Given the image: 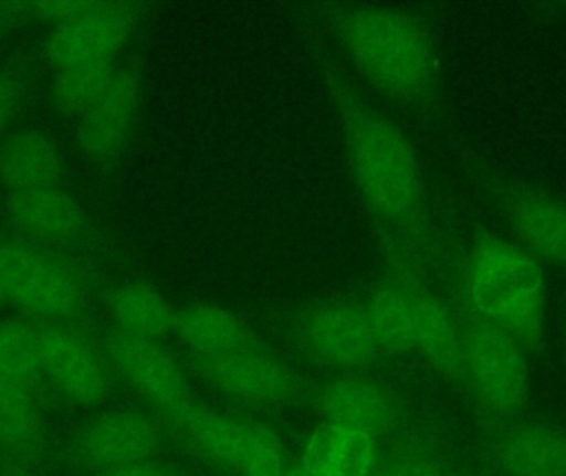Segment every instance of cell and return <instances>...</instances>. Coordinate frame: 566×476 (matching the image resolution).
<instances>
[{
	"label": "cell",
	"mask_w": 566,
	"mask_h": 476,
	"mask_svg": "<svg viewBox=\"0 0 566 476\" xmlns=\"http://www.w3.org/2000/svg\"><path fill=\"white\" fill-rule=\"evenodd\" d=\"M325 83L338 116L353 182L369 214L395 228L418 221L424 205V181L408 135L342 73L326 66Z\"/></svg>",
	"instance_id": "cell-1"
},
{
	"label": "cell",
	"mask_w": 566,
	"mask_h": 476,
	"mask_svg": "<svg viewBox=\"0 0 566 476\" xmlns=\"http://www.w3.org/2000/svg\"><path fill=\"white\" fill-rule=\"evenodd\" d=\"M332 22L349 62L373 88L406 105L436 95L438 50L418 17L398 7L356 3L336 9Z\"/></svg>",
	"instance_id": "cell-2"
},
{
	"label": "cell",
	"mask_w": 566,
	"mask_h": 476,
	"mask_svg": "<svg viewBox=\"0 0 566 476\" xmlns=\"http://www.w3.org/2000/svg\"><path fill=\"white\" fill-rule=\"evenodd\" d=\"M462 311L491 322L528 352L541 351L547 322V276L521 243L481 231L472 240L459 285Z\"/></svg>",
	"instance_id": "cell-3"
},
{
	"label": "cell",
	"mask_w": 566,
	"mask_h": 476,
	"mask_svg": "<svg viewBox=\"0 0 566 476\" xmlns=\"http://www.w3.org/2000/svg\"><path fill=\"white\" fill-rule=\"evenodd\" d=\"M464 388L488 422L518 419L531 399V352L507 332L462 311Z\"/></svg>",
	"instance_id": "cell-4"
},
{
	"label": "cell",
	"mask_w": 566,
	"mask_h": 476,
	"mask_svg": "<svg viewBox=\"0 0 566 476\" xmlns=\"http://www.w3.org/2000/svg\"><path fill=\"white\" fill-rule=\"evenodd\" d=\"M171 447V435L148 408L109 409L78 425L55 447L53 461L90 476L158 461Z\"/></svg>",
	"instance_id": "cell-5"
},
{
	"label": "cell",
	"mask_w": 566,
	"mask_h": 476,
	"mask_svg": "<svg viewBox=\"0 0 566 476\" xmlns=\"http://www.w3.org/2000/svg\"><path fill=\"white\" fill-rule=\"evenodd\" d=\"M185 366L212 391L248 408H303L312 384L268 345L219 356L186 355Z\"/></svg>",
	"instance_id": "cell-6"
},
{
	"label": "cell",
	"mask_w": 566,
	"mask_h": 476,
	"mask_svg": "<svg viewBox=\"0 0 566 476\" xmlns=\"http://www.w3.org/2000/svg\"><path fill=\"white\" fill-rule=\"evenodd\" d=\"M290 332L310 361L335 374L366 372L381 358L365 305L353 298L310 303L292 316Z\"/></svg>",
	"instance_id": "cell-7"
},
{
	"label": "cell",
	"mask_w": 566,
	"mask_h": 476,
	"mask_svg": "<svg viewBox=\"0 0 566 476\" xmlns=\"http://www.w3.org/2000/svg\"><path fill=\"white\" fill-rule=\"evenodd\" d=\"M303 408L322 422L356 429L381 444L419 417L401 392L366 372L335 374L310 384Z\"/></svg>",
	"instance_id": "cell-8"
},
{
	"label": "cell",
	"mask_w": 566,
	"mask_h": 476,
	"mask_svg": "<svg viewBox=\"0 0 566 476\" xmlns=\"http://www.w3.org/2000/svg\"><path fill=\"white\" fill-rule=\"evenodd\" d=\"M0 295L39 322L69 325L85 293L73 273L29 243L0 242Z\"/></svg>",
	"instance_id": "cell-9"
},
{
	"label": "cell",
	"mask_w": 566,
	"mask_h": 476,
	"mask_svg": "<svg viewBox=\"0 0 566 476\" xmlns=\"http://www.w3.org/2000/svg\"><path fill=\"white\" fill-rule=\"evenodd\" d=\"M36 325L43 379L70 404L99 408L112 394L115 378L102 348L63 322Z\"/></svg>",
	"instance_id": "cell-10"
},
{
	"label": "cell",
	"mask_w": 566,
	"mask_h": 476,
	"mask_svg": "<svg viewBox=\"0 0 566 476\" xmlns=\"http://www.w3.org/2000/svg\"><path fill=\"white\" fill-rule=\"evenodd\" d=\"M99 348L113 375L139 395L149 411L171 408L195 395L185 362L178 361L161 339L112 329Z\"/></svg>",
	"instance_id": "cell-11"
},
{
	"label": "cell",
	"mask_w": 566,
	"mask_h": 476,
	"mask_svg": "<svg viewBox=\"0 0 566 476\" xmlns=\"http://www.w3.org/2000/svg\"><path fill=\"white\" fill-rule=\"evenodd\" d=\"M481 179L521 245L541 262L566 266V201L488 168Z\"/></svg>",
	"instance_id": "cell-12"
},
{
	"label": "cell",
	"mask_w": 566,
	"mask_h": 476,
	"mask_svg": "<svg viewBox=\"0 0 566 476\" xmlns=\"http://www.w3.org/2000/svg\"><path fill=\"white\" fill-rule=\"evenodd\" d=\"M151 412L171 435L175 447L185 448L212 470L235 476L251 419L219 411L196 395Z\"/></svg>",
	"instance_id": "cell-13"
},
{
	"label": "cell",
	"mask_w": 566,
	"mask_h": 476,
	"mask_svg": "<svg viewBox=\"0 0 566 476\" xmlns=\"http://www.w3.org/2000/svg\"><path fill=\"white\" fill-rule=\"evenodd\" d=\"M136 20L138 12L129 3L96 2L86 15L53 27L43 55L56 72L69 66L115 63L135 32Z\"/></svg>",
	"instance_id": "cell-14"
},
{
	"label": "cell",
	"mask_w": 566,
	"mask_h": 476,
	"mask_svg": "<svg viewBox=\"0 0 566 476\" xmlns=\"http://www.w3.org/2000/svg\"><path fill=\"white\" fill-rule=\"evenodd\" d=\"M489 462L497 476H566V429L545 422H488Z\"/></svg>",
	"instance_id": "cell-15"
},
{
	"label": "cell",
	"mask_w": 566,
	"mask_h": 476,
	"mask_svg": "<svg viewBox=\"0 0 566 476\" xmlns=\"http://www.w3.org/2000/svg\"><path fill=\"white\" fill-rule=\"evenodd\" d=\"M142 96L139 73L128 66H118L98 98L78 116L76 142L83 155L98 161L116 158L128 145Z\"/></svg>",
	"instance_id": "cell-16"
},
{
	"label": "cell",
	"mask_w": 566,
	"mask_h": 476,
	"mask_svg": "<svg viewBox=\"0 0 566 476\" xmlns=\"http://www.w3.org/2000/svg\"><path fill=\"white\" fill-rule=\"evenodd\" d=\"M419 276L415 263L396 245L388 269L363 302L379 355L386 358L412 355V293Z\"/></svg>",
	"instance_id": "cell-17"
},
{
	"label": "cell",
	"mask_w": 566,
	"mask_h": 476,
	"mask_svg": "<svg viewBox=\"0 0 566 476\" xmlns=\"http://www.w3.org/2000/svg\"><path fill=\"white\" fill-rule=\"evenodd\" d=\"M0 454L36 470L55 457L40 389L0 379Z\"/></svg>",
	"instance_id": "cell-18"
},
{
	"label": "cell",
	"mask_w": 566,
	"mask_h": 476,
	"mask_svg": "<svg viewBox=\"0 0 566 476\" xmlns=\"http://www.w3.org/2000/svg\"><path fill=\"white\" fill-rule=\"evenodd\" d=\"M412 352L446 381L464 384L461 325L422 276L412 293Z\"/></svg>",
	"instance_id": "cell-19"
},
{
	"label": "cell",
	"mask_w": 566,
	"mask_h": 476,
	"mask_svg": "<svg viewBox=\"0 0 566 476\" xmlns=\"http://www.w3.org/2000/svg\"><path fill=\"white\" fill-rule=\"evenodd\" d=\"M172 335L188 355L219 356L265 345L234 309L218 303H189L176 309Z\"/></svg>",
	"instance_id": "cell-20"
},
{
	"label": "cell",
	"mask_w": 566,
	"mask_h": 476,
	"mask_svg": "<svg viewBox=\"0 0 566 476\" xmlns=\"http://www.w3.org/2000/svg\"><path fill=\"white\" fill-rule=\"evenodd\" d=\"M451 470L444 425L436 419L418 417L381 445L371 476H444Z\"/></svg>",
	"instance_id": "cell-21"
},
{
	"label": "cell",
	"mask_w": 566,
	"mask_h": 476,
	"mask_svg": "<svg viewBox=\"0 0 566 476\" xmlns=\"http://www.w3.org/2000/svg\"><path fill=\"white\" fill-rule=\"evenodd\" d=\"M381 442L346 425L322 422L310 432L298 461L316 476H371Z\"/></svg>",
	"instance_id": "cell-22"
},
{
	"label": "cell",
	"mask_w": 566,
	"mask_h": 476,
	"mask_svg": "<svg viewBox=\"0 0 566 476\" xmlns=\"http://www.w3.org/2000/svg\"><path fill=\"white\" fill-rule=\"evenodd\" d=\"M7 214L23 234L45 242L80 237L86 222L78 201L59 186L13 192L7 201Z\"/></svg>",
	"instance_id": "cell-23"
},
{
	"label": "cell",
	"mask_w": 566,
	"mask_h": 476,
	"mask_svg": "<svg viewBox=\"0 0 566 476\" xmlns=\"http://www.w3.org/2000/svg\"><path fill=\"white\" fill-rule=\"evenodd\" d=\"M63 156L56 142L42 131H19L0 145V182L10 192L59 186Z\"/></svg>",
	"instance_id": "cell-24"
},
{
	"label": "cell",
	"mask_w": 566,
	"mask_h": 476,
	"mask_svg": "<svg viewBox=\"0 0 566 476\" xmlns=\"http://www.w3.org/2000/svg\"><path fill=\"white\" fill-rule=\"evenodd\" d=\"M106 308L113 329L151 339L172 335L178 309L158 288L143 282H126L109 289Z\"/></svg>",
	"instance_id": "cell-25"
},
{
	"label": "cell",
	"mask_w": 566,
	"mask_h": 476,
	"mask_svg": "<svg viewBox=\"0 0 566 476\" xmlns=\"http://www.w3.org/2000/svg\"><path fill=\"white\" fill-rule=\"evenodd\" d=\"M0 379L36 389L45 381L36 322L23 319L0 322Z\"/></svg>",
	"instance_id": "cell-26"
},
{
	"label": "cell",
	"mask_w": 566,
	"mask_h": 476,
	"mask_svg": "<svg viewBox=\"0 0 566 476\" xmlns=\"http://www.w3.org/2000/svg\"><path fill=\"white\" fill-rule=\"evenodd\" d=\"M118 66L115 63L69 66L53 80L52 102L63 115L82 116L98 98Z\"/></svg>",
	"instance_id": "cell-27"
},
{
	"label": "cell",
	"mask_w": 566,
	"mask_h": 476,
	"mask_svg": "<svg viewBox=\"0 0 566 476\" xmlns=\"http://www.w3.org/2000/svg\"><path fill=\"white\" fill-rule=\"evenodd\" d=\"M289 465L285 444L277 429L251 419L235 476H283Z\"/></svg>",
	"instance_id": "cell-28"
},
{
	"label": "cell",
	"mask_w": 566,
	"mask_h": 476,
	"mask_svg": "<svg viewBox=\"0 0 566 476\" xmlns=\"http://www.w3.org/2000/svg\"><path fill=\"white\" fill-rule=\"evenodd\" d=\"M96 2H33L27 3L30 15L45 20L53 27L65 25L80 17L86 15L95 7Z\"/></svg>",
	"instance_id": "cell-29"
},
{
	"label": "cell",
	"mask_w": 566,
	"mask_h": 476,
	"mask_svg": "<svg viewBox=\"0 0 566 476\" xmlns=\"http://www.w3.org/2000/svg\"><path fill=\"white\" fill-rule=\"evenodd\" d=\"M90 476H202L195 470L171 464V462L158 461L143 462V464L129 465V467L116 468V470L103 472V474Z\"/></svg>",
	"instance_id": "cell-30"
},
{
	"label": "cell",
	"mask_w": 566,
	"mask_h": 476,
	"mask_svg": "<svg viewBox=\"0 0 566 476\" xmlns=\"http://www.w3.org/2000/svg\"><path fill=\"white\" fill-rule=\"evenodd\" d=\"M20 86L15 76L7 72H0V133L7 128L13 113H15L17 103H19Z\"/></svg>",
	"instance_id": "cell-31"
},
{
	"label": "cell",
	"mask_w": 566,
	"mask_h": 476,
	"mask_svg": "<svg viewBox=\"0 0 566 476\" xmlns=\"http://www.w3.org/2000/svg\"><path fill=\"white\" fill-rule=\"evenodd\" d=\"M0 476H43L36 468L27 467L0 454Z\"/></svg>",
	"instance_id": "cell-32"
},
{
	"label": "cell",
	"mask_w": 566,
	"mask_h": 476,
	"mask_svg": "<svg viewBox=\"0 0 566 476\" xmlns=\"http://www.w3.org/2000/svg\"><path fill=\"white\" fill-rule=\"evenodd\" d=\"M283 476H316L310 470L308 467L302 464V462H290L289 468H286L285 475Z\"/></svg>",
	"instance_id": "cell-33"
},
{
	"label": "cell",
	"mask_w": 566,
	"mask_h": 476,
	"mask_svg": "<svg viewBox=\"0 0 566 476\" xmlns=\"http://www.w3.org/2000/svg\"><path fill=\"white\" fill-rule=\"evenodd\" d=\"M444 476H478V475L464 474V472H454V470H451V472H449V474H448V475H444Z\"/></svg>",
	"instance_id": "cell-34"
},
{
	"label": "cell",
	"mask_w": 566,
	"mask_h": 476,
	"mask_svg": "<svg viewBox=\"0 0 566 476\" xmlns=\"http://www.w3.org/2000/svg\"><path fill=\"white\" fill-rule=\"evenodd\" d=\"M0 302H3L2 295H0Z\"/></svg>",
	"instance_id": "cell-35"
}]
</instances>
